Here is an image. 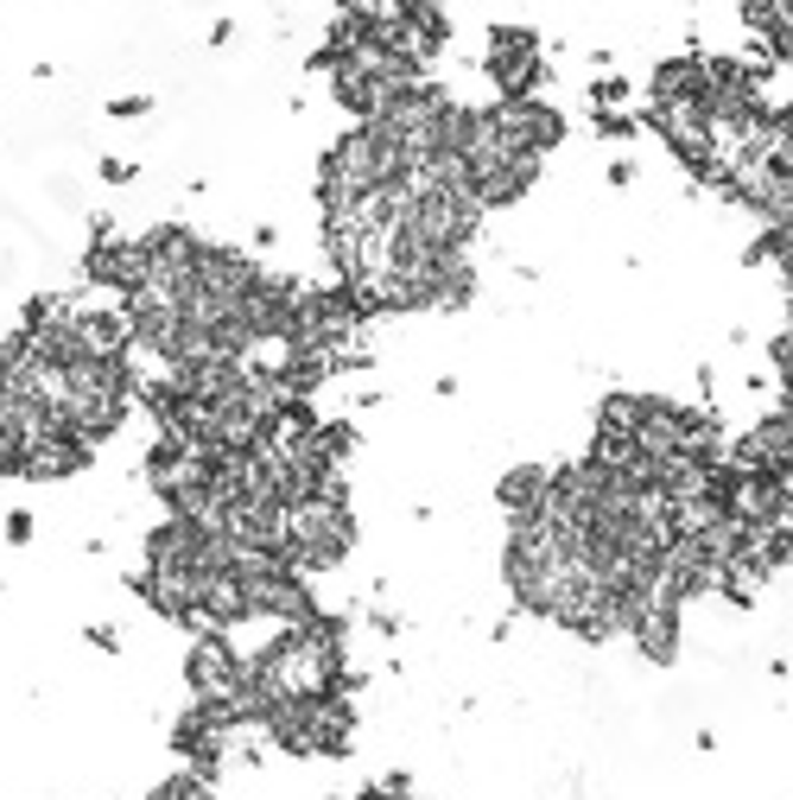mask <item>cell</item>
<instances>
[{
	"label": "cell",
	"mask_w": 793,
	"mask_h": 800,
	"mask_svg": "<svg viewBox=\"0 0 793 800\" xmlns=\"http://www.w3.org/2000/svg\"><path fill=\"white\" fill-rule=\"evenodd\" d=\"M248 680L260 693V712L274 698H324V693H356L362 673H350V622L336 610H318L306 622L274 629L260 648H248Z\"/></svg>",
	"instance_id": "obj_1"
},
{
	"label": "cell",
	"mask_w": 793,
	"mask_h": 800,
	"mask_svg": "<svg viewBox=\"0 0 793 800\" xmlns=\"http://www.w3.org/2000/svg\"><path fill=\"white\" fill-rule=\"evenodd\" d=\"M539 166H546V159L521 153L508 134L489 121V108H470L463 140H458V172H463V191H470L483 210L521 204V198L539 184Z\"/></svg>",
	"instance_id": "obj_2"
},
{
	"label": "cell",
	"mask_w": 793,
	"mask_h": 800,
	"mask_svg": "<svg viewBox=\"0 0 793 800\" xmlns=\"http://www.w3.org/2000/svg\"><path fill=\"white\" fill-rule=\"evenodd\" d=\"M356 553V515H350V483L336 477L331 490L280 509V559L292 572H331Z\"/></svg>",
	"instance_id": "obj_3"
},
{
	"label": "cell",
	"mask_w": 793,
	"mask_h": 800,
	"mask_svg": "<svg viewBox=\"0 0 793 800\" xmlns=\"http://www.w3.org/2000/svg\"><path fill=\"white\" fill-rule=\"evenodd\" d=\"M267 744L280 756H299V762H336L350 756L356 744V705L343 693H324V698H274L255 724Z\"/></svg>",
	"instance_id": "obj_4"
},
{
	"label": "cell",
	"mask_w": 793,
	"mask_h": 800,
	"mask_svg": "<svg viewBox=\"0 0 793 800\" xmlns=\"http://www.w3.org/2000/svg\"><path fill=\"white\" fill-rule=\"evenodd\" d=\"M184 686H191L197 705H216L242 730L260 724V693L248 680V648H235V636H223V629L191 636V648H184Z\"/></svg>",
	"instance_id": "obj_5"
},
{
	"label": "cell",
	"mask_w": 793,
	"mask_h": 800,
	"mask_svg": "<svg viewBox=\"0 0 793 800\" xmlns=\"http://www.w3.org/2000/svg\"><path fill=\"white\" fill-rule=\"evenodd\" d=\"M210 465H216V451L159 433L153 451H147V490L179 521H197V509H204V495H210Z\"/></svg>",
	"instance_id": "obj_6"
},
{
	"label": "cell",
	"mask_w": 793,
	"mask_h": 800,
	"mask_svg": "<svg viewBox=\"0 0 793 800\" xmlns=\"http://www.w3.org/2000/svg\"><path fill=\"white\" fill-rule=\"evenodd\" d=\"M483 64H489V77H495L502 96H539V83H553L534 26H489Z\"/></svg>",
	"instance_id": "obj_7"
},
{
	"label": "cell",
	"mask_w": 793,
	"mask_h": 800,
	"mask_svg": "<svg viewBox=\"0 0 793 800\" xmlns=\"http://www.w3.org/2000/svg\"><path fill=\"white\" fill-rule=\"evenodd\" d=\"M235 730L242 724L235 718H223L216 705H184L179 718H172V756H179L184 769H204V775H216L223 762H229V749H235Z\"/></svg>",
	"instance_id": "obj_8"
},
{
	"label": "cell",
	"mask_w": 793,
	"mask_h": 800,
	"mask_svg": "<svg viewBox=\"0 0 793 800\" xmlns=\"http://www.w3.org/2000/svg\"><path fill=\"white\" fill-rule=\"evenodd\" d=\"M489 121L508 134L521 153H534V159H546L565 140V115L553 103H539V96H502V103L489 108Z\"/></svg>",
	"instance_id": "obj_9"
},
{
	"label": "cell",
	"mask_w": 793,
	"mask_h": 800,
	"mask_svg": "<svg viewBox=\"0 0 793 800\" xmlns=\"http://www.w3.org/2000/svg\"><path fill=\"white\" fill-rule=\"evenodd\" d=\"M730 465L756 470V477H793V414L756 419V426L730 445Z\"/></svg>",
	"instance_id": "obj_10"
},
{
	"label": "cell",
	"mask_w": 793,
	"mask_h": 800,
	"mask_svg": "<svg viewBox=\"0 0 793 800\" xmlns=\"http://www.w3.org/2000/svg\"><path fill=\"white\" fill-rule=\"evenodd\" d=\"M407 83H387L382 71H368V64H336L331 71V96L343 115H356V121H375L394 96H400Z\"/></svg>",
	"instance_id": "obj_11"
},
{
	"label": "cell",
	"mask_w": 793,
	"mask_h": 800,
	"mask_svg": "<svg viewBox=\"0 0 793 800\" xmlns=\"http://www.w3.org/2000/svg\"><path fill=\"white\" fill-rule=\"evenodd\" d=\"M546 490H553V470L546 465H514V470L495 477V509L508 521H527V515L546 509Z\"/></svg>",
	"instance_id": "obj_12"
},
{
	"label": "cell",
	"mask_w": 793,
	"mask_h": 800,
	"mask_svg": "<svg viewBox=\"0 0 793 800\" xmlns=\"http://www.w3.org/2000/svg\"><path fill=\"white\" fill-rule=\"evenodd\" d=\"M742 20L781 64H793V0H742Z\"/></svg>",
	"instance_id": "obj_13"
},
{
	"label": "cell",
	"mask_w": 793,
	"mask_h": 800,
	"mask_svg": "<svg viewBox=\"0 0 793 800\" xmlns=\"http://www.w3.org/2000/svg\"><path fill=\"white\" fill-rule=\"evenodd\" d=\"M147 800H216V775H204V769H172L165 781H153L147 788Z\"/></svg>",
	"instance_id": "obj_14"
},
{
	"label": "cell",
	"mask_w": 793,
	"mask_h": 800,
	"mask_svg": "<svg viewBox=\"0 0 793 800\" xmlns=\"http://www.w3.org/2000/svg\"><path fill=\"white\" fill-rule=\"evenodd\" d=\"M343 7V20H356V26H394L400 13H407V0H336Z\"/></svg>",
	"instance_id": "obj_15"
},
{
	"label": "cell",
	"mask_w": 793,
	"mask_h": 800,
	"mask_svg": "<svg viewBox=\"0 0 793 800\" xmlns=\"http://www.w3.org/2000/svg\"><path fill=\"white\" fill-rule=\"evenodd\" d=\"M768 140H774V159H781V172H793V103L768 115Z\"/></svg>",
	"instance_id": "obj_16"
},
{
	"label": "cell",
	"mask_w": 793,
	"mask_h": 800,
	"mask_svg": "<svg viewBox=\"0 0 793 800\" xmlns=\"http://www.w3.org/2000/svg\"><path fill=\"white\" fill-rule=\"evenodd\" d=\"M590 128L603 134V140H629V134H641V121L629 108H590Z\"/></svg>",
	"instance_id": "obj_17"
},
{
	"label": "cell",
	"mask_w": 793,
	"mask_h": 800,
	"mask_svg": "<svg viewBox=\"0 0 793 800\" xmlns=\"http://www.w3.org/2000/svg\"><path fill=\"white\" fill-rule=\"evenodd\" d=\"M343 800H412V781L407 775H375L368 788H356V794H343Z\"/></svg>",
	"instance_id": "obj_18"
},
{
	"label": "cell",
	"mask_w": 793,
	"mask_h": 800,
	"mask_svg": "<svg viewBox=\"0 0 793 800\" xmlns=\"http://www.w3.org/2000/svg\"><path fill=\"white\" fill-rule=\"evenodd\" d=\"M629 96H635V83H629V77H615V71H610V77H597V83H590V108H622Z\"/></svg>",
	"instance_id": "obj_19"
},
{
	"label": "cell",
	"mask_w": 793,
	"mask_h": 800,
	"mask_svg": "<svg viewBox=\"0 0 793 800\" xmlns=\"http://www.w3.org/2000/svg\"><path fill=\"white\" fill-rule=\"evenodd\" d=\"M83 636H89V648H103V654H121V636H115V629H108V622H89V629H83Z\"/></svg>",
	"instance_id": "obj_20"
},
{
	"label": "cell",
	"mask_w": 793,
	"mask_h": 800,
	"mask_svg": "<svg viewBox=\"0 0 793 800\" xmlns=\"http://www.w3.org/2000/svg\"><path fill=\"white\" fill-rule=\"evenodd\" d=\"M147 96H115V103H108V115H115V121H133V115H147Z\"/></svg>",
	"instance_id": "obj_21"
},
{
	"label": "cell",
	"mask_w": 793,
	"mask_h": 800,
	"mask_svg": "<svg viewBox=\"0 0 793 800\" xmlns=\"http://www.w3.org/2000/svg\"><path fill=\"white\" fill-rule=\"evenodd\" d=\"M7 541H13V546L32 541V509H13V515H7Z\"/></svg>",
	"instance_id": "obj_22"
},
{
	"label": "cell",
	"mask_w": 793,
	"mask_h": 800,
	"mask_svg": "<svg viewBox=\"0 0 793 800\" xmlns=\"http://www.w3.org/2000/svg\"><path fill=\"white\" fill-rule=\"evenodd\" d=\"M103 179H108V184H128V179H133V166H128V159H103Z\"/></svg>",
	"instance_id": "obj_23"
},
{
	"label": "cell",
	"mask_w": 793,
	"mask_h": 800,
	"mask_svg": "<svg viewBox=\"0 0 793 800\" xmlns=\"http://www.w3.org/2000/svg\"><path fill=\"white\" fill-rule=\"evenodd\" d=\"M610 184H615V191H622V184H635V166H629V159H615V166H610Z\"/></svg>",
	"instance_id": "obj_24"
}]
</instances>
